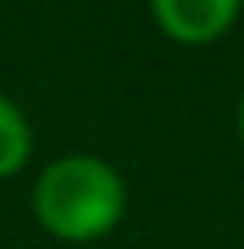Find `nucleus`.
Masks as SVG:
<instances>
[{
    "label": "nucleus",
    "instance_id": "1",
    "mask_svg": "<svg viewBox=\"0 0 244 249\" xmlns=\"http://www.w3.org/2000/svg\"><path fill=\"white\" fill-rule=\"evenodd\" d=\"M31 210L57 241H100L127 214V179L96 153H61L39 171Z\"/></svg>",
    "mask_w": 244,
    "mask_h": 249
},
{
    "label": "nucleus",
    "instance_id": "3",
    "mask_svg": "<svg viewBox=\"0 0 244 249\" xmlns=\"http://www.w3.org/2000/svg\"><path fill=\"white\" fill-rule=\"evenodd\" d=\"M31 140H35V136H31V123H26L22 105L0 92V179L17 175V171L26 166Z\"/></svg>",
    "mask_w": 244,
    "mask_h": 249
},
{
    "label": "nucleus",
    "instance_id": "4",
    "mask_svg": "<svg viewBox=\"0 0 244 249\" xmlns=\"http://www.w3.org/2000/svg\"><path fill=\"white\" fill-rule=\"evenodd\" d=\"M240 136H244V96H240Z\"/></svg>",
    "mask_w": 244,
    "mask_h": 249
},
{
    "label": "nucleus",
    "instance_id": "2",
    "mask_svg": "<svg viewBox=\"0 0 244 249\" xmlns=\"http://www.w3.org/2000/svg\"><path fill=\"white\" fill-rule=\"evenodd\" d=\"M240 18L236 0H153V22L175 44H214Z\"/></svg>",
    "mask_w": 244,
    "mask_h": 249
}]
</instances>
